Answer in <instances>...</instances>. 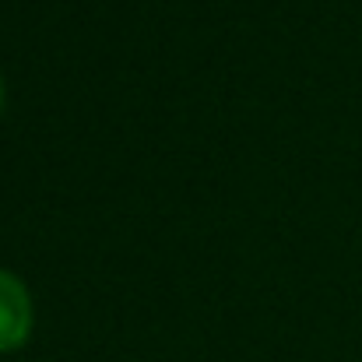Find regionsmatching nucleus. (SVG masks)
<instances>
[{
    "label": "nucleus",
    "mask_w": 362,
    "mask_h": 362,
    "mask_svg": "<svg viewBox=\"0 0 362 362\" xmlns=\"http://www.w3.org/2000/svg\"><path fill=\"white\" fill-rule=\"evenodd\" d=\"M32 334V299L28 288L11 274L0 271V352H14Z\"/></svg>",
    "instance_id": "nucleus-1"
},
{
    "label": "nucleus",
    "mask_w": 362,
    "mask_h": 362,
    "mask_svg": "<svg viewBox=\"0 0 362 362\" xmlns=\"http://www.w3.org/2000/svg\"><path fill=\"white\" fill-rule=\"evenodd\" d=\"M0 106H4V85H0Z\"/></svg>",
    "instance_id": "nucleus-2"
}]
</instances>
